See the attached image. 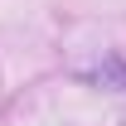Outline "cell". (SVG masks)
I'll use <instances>...</instances> for the list:
<instances>
[{"instance_id":"6da1fadb","label":"cell","mask_w":126,"mask_h":126,"mask_svg":"<svg viewBox=\"0 0 126 126\" xmlns=\"http://www.w3.org/2000/svg\"><path fill=\"white\" fill-rule=\"evenodd\" d=\"M87 82H116V87H126V63H102V68H92V73H82Z\"/></svg>"}]
</instances>
